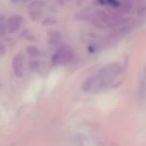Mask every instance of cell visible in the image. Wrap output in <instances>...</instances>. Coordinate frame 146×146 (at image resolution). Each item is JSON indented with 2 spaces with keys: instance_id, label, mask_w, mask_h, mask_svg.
Here are the masks:
<instances>
[{
  "instance_id": "6da1fadb",
  "label": "cell",
  "mask_w": 146,
  "mask_h": 146,
  "mask_svg": "<svg viewBox=\"0 0 146 146\" xmlns=\"http://www.w3.org/2000/svg\"><path fill=\"white\" fill-rule=\"evenodd\" d=\"M92 21L96 27L106 29L125 23L126 17L120 12L114 11L97 10L93 14Z\"/></svg>"
},
{
  "instance_id": "7a4b0ae2",
  "label": "cell",
  "mask_w": 146,
  "mask_h": 146,
  "mask_svg": "<svg viewBox=\"0 0 146 146\" xmlns=\"http://www.w3.org/2000/svg\"><path fill=\"white\" fill-rule=\"evenodd\" d=\"M73 58V54L70 48L66 46L60 47L53 55L52 62L53 64H64L67 62H70Z\"/></svg>"
},
{
  "instance_id": "3957f363",
  "label": "cell",
  "mask_w": 146,
  "mask_h": 146,
  "mask_svg": "<svg viewBox=\"0 0 146 146\" xmlns=\"http://www.w3.org/2000/svg\"><path fill=\"white\" fill-rule=\"evenodd\" d=\"M23 22V17L21 15H14L7 20V29L11 34H14L19 30Z\"/></svg>"
},
{
  "instance_id": "277c9868",
  "label": "cell",
  "mask_w": 146,
  "mask_h": 146,
  "mask_svg": "<svg viewBox=\"0 0 146 146\" xmlns=\"http://www.w3.org/2000/svg\"><path fill=\"white\" fill-rule=\"evenodd\" d=\"M12 69L16 77L22 78L23 76V58L22 54H17L12 58Z\"/></svg>"
},
{
  "instance_id": "5b68a950",
  "label": "cell",
  "mask_w": 146,
  "mask_h": 146,
  "mask_svg": "<svg viewBox=\"0 0 146 146\" xmlns=\"http://www.w3.org/2000/svg\"><path fill=\"white\" fill-rule=\"evenodd\" d=\"M61 39V35L58 31L56 30H50L48 32V41L51 44L57 43Z\"/></svg>"
},
{
  "instance_id": "8992f818",
  "label": "cell",
  "mask_w": 146,
  "mask_h": 146,
  "mask_svg": "<svg viewBox=\"0 0 146 146\" xmlns=\"http://www.w3.org/2000/svg\"><path fill=\"white\" fill-rule=\"evenodd\" d=\"M7 32V22L5 21V17L0 15V37H4Z\"/></svg>"
},
{
  "instance_id": "52a82bcc",
  "label": "cell",
  "mask_w": 146,
  "mask_h": 146,
  "mask_svg": "<svg viewBox=\"0 0 146 146\" xmlns=\"http://www.w3.org/2000/svg\"><path fill=\"white\" fill-rule=\"evenodd\" d=\"M43 7H45V3L41 0H35V1H32L29 6L28 9L29 11H34V10H40Z\"/></svg>"
},
{
  "instance_id": "ba28073f",
  "label": "cell",
  "mask_w": 146,
  "mask_h": 146,
  "mask_svg": "<svg viewBox=\"0 0 146 146\" xmlns=\"http://www.w3.org/2000/svg\"><path fill=\"white\" fill-rule=\"evenodd\" d=\"M98 3L102 5H107L112 8H120L118 0H98Z\"/></svg>"
},
{
  "instance_id": "9c48e42d",
  "label": "cell",
  "mask_w": 146,
  "mask_h": 146,
  "mask_svg": "<svg viewBox=\"0 0 146 146\" xmlns=\"http://www.w3.org/2000/svg\"><path fill=\"white\" fill-rule=\"evenodd\" d=\"M26 52H27V53H28L30 57H33V58L38 57V56L40 55V53L39 48H38L37 46H33V45L27 46V47H26Z\"/></svg>"
},
{
  "instance_id": "30bf717a",
  "label": "cell",
  "mask_w": 146,
  "mask_h": 146,
  "mask_svg": "<svg viewBox=\"0 0 146 146\" xmlns=\"http://www.w3.org/2000/svg\"><path fill=\"white\" fill-rule=\"evenodd\" d=\"M120 8L124 11H128L131 6H132V2L131 0H118Z\"/></svg>"
},
{
  "instance_id": "8fae6325",
  "label": "cell",
  "mask_w": 146,
  "mask_h": 146,
  "mask_svg": "<svg viewBox=\"0 0 146 146\" xmlns=\"http://www.w3.org/2000/svg\"><path fill=\"white\" fill-rule=\"evenodd\" d=\"M29 18L33 21H37L41 18L42 17V12L40 10H34V11H29Z\"/></svg>"
},
{
  "instance_id": "7c38bea8",
  "label": "cell",
  "mask_w": 146,
  "mask_h": 146,
  "mask_svg": "<svg viewBox=\"0 0 146 146\" xmlns=\"http://www.w3.org/2000/svg\"><path fill=\"white\" fill-rule=\"evenodd\" d=\"M140 91L142 93H145L146 92V67L143 70V75L142 78V81H141V87H140Z\"/></svg>"
},
{
  "instance_id": "4fadbf2b",
  "label": "cell",
  "mask_w": 146,
  "mask_h": 146,
  "mask_svg": "<svg viewBox=\"0 0 146 146\" xmlns=\"http://www.w3.org/2000/svg\"><path fill=\"white\" fill-rule=\"evenodd\" d=\"M55 23V20L53 19V18H52V17H47V18H46L43 22H42V24L44 25V26H47V25H52V24H53Z\"/></svg>"
},
{
  "instance_id": "5bb4252c",
  "label": "cell",
  "mask_w": 146,
  "mask_h": 146,
  "mask_svg": "<svg viewBox=\"0 0 146 146\" xmlns=\"http://www.w3.org/2000/svg\"><path fill=\"white\" fill-rule=\"evenodd\" d=\"M29 67L31 70H36L39 67V62L35 60H32L29 62Z\"/></svg>"
},
{
  "instance_id": "9a60e30c",
  "label": "cell",
  "mask_w": 146,
  "mask_h": 146,
  "mask_svg": "<svg viewBox=\"0 0 146 146\" xmlns=\"http://www.w3.org/2000/svg\"><path fill=\"white\" fill-rule=\"evenodd\" d=\"M6 53V47L5 46L0 42V56H5Z\"/></svg>"
},
{
  "instance_id": "2e32d148",
  "label": "cell",
  "mask_w": 146,
  "mask_h": 146,
  "mask_svg": "<svg viewBox=\"0 0 146 146\" xmlns=\"http://www.w3.org/2000/svg\"><path fill=\"white\" fill-rule=\"evenodd\" d=\"M137 4H146V0H137Z\"/></svg>"
}]
</instances>
